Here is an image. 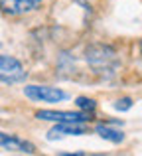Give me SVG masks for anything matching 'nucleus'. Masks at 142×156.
<instances>
[{
  "mask_svg": "<svg viewBox=\"0 0 142 156\" xmlns=\"http://www.w3.org/2000/svg\"><path fill=\"white\" fill-rule=\"evenodd\" d=\"M85 59H87L89 67L101 77H113L119 69L120 61H119V53L113 46L107 44H93L87 48L85 51Z\"/></svg>",
  "mask_w": 142,
  "mask_h": 156,
  "instance_id": "f257e3e1",
  "label": "nucleus"
},
{
  "mask_svg": "<svg viewBox=\"0 0 142 156\" xmlns=\"http://www.w3.org/2000/svg\"><path fill=\"white\" fill-rule=\"evenodd\" d=\"M26 69L16 57L0 53V81L2 83H22L26 79Z\"/></svg>",
  "mask_w": 142,
  "mask_h": 156,
  "instance_id": "f03ea898",
  "label": "nucleus"
},
{
  "mask_svg": "<svg viewBox=\"0 0 142 156\" xmlns=\"http://www.w3.org/2000/svg\"><path fill=\"white\" fill-rule=\"evenodd\" d=\"M24 95L32 101H42V103H59L67 99V93H63L57 87H47V85H26Z\"/></svg>",
  "mask_w": 142,
  "mask_h": 156,
  "instance_id": "7ed1b4c3",
  "label": "nucleus"
},
{
  "mask_svg": "<svg viewBox=\"0 0 142 156\" xmlns=\"http://www.w3.org/2000/svg\"><path fill=\"white\" fill-rule=\"evenodd\" d=\"M93 115L79 111V113H71V111H38L36 119L40 121H51V122H87Z\"/></svg>",
  "mask_w": 142,
  "mask_h": 156,
  "instance_id": "20e7f679",
  "label": "nucleus"
},
{
  "mask_svg": "<svg viewBox=\"0 0 142 156\" xmlns=\"http://www.w3.org/2000/svg\"><path fill=\"white\" fill-rule=\"evenodd\" d=\"M42 4V0H0V12L8 16H22L34 12Z\"/></svg>",
  "mask_w": 142,
  "mask_h": 156,
  "instance_id": "39448f33",
  "label": "nucleus"
},
{
  "mask_svg": "<svg viewBox=\"0 0 142 156\" xmlns=\"http://www.w3.org/2000/svg\"><path fill=\"white\" fill-rule=\"evenodd\" d=\"M87 133H89V126L85 122H57L47 133V140H55L59 136H81V134H87Z\"/></svg>",
  "mask_w": 142,
  "mask_h": 156,
  "instance_id": "423d86ee",
  "label": "nucleus"
},
{
  "mask_svg": "<svg viewBox=\"0 0 142 156\" xmlns=\"http://www.w3.org/2000/svg\"><path fill=\"white\" fill-rule=\"evenodd\" d=\"M0 146L6 150H12V152H22V154H34L36 146L32 142L24 140V138H18L14 134H8L0 130Z\"/></svg>",
  "mask_w": 142,
  "mask_h": 156,
  "instance_id": "0eeeda50",
  "label": "nucleus"
},
{
  "mask_svg": "<svg viewBox=\"0 0 142 156\" xmlns=\"http://www.w3.org/2000/svg\"><path fill=\"white\" fill-rule=\"evenodd\" d=\"M111 125H113V122H109V125H97L95 130H97V134H99L101 138H105V140H109V142H115V144H119V142L124 140V134H123V130L113 129Z\"/></svg>",
  "mask_w": 142,
  "mask_h": 156,
  "instance_id": "6e6552de",
  "label": "nucleus"
},
{
  "mask_svg": "<svg viewBox=\"0 0 142 156\" xmlns=\"http://www.w3.org/2000/svg\"><path fill=\"white\" fill-rule=\"evenodd\" d=\"M75 105L79 107L81 111H85V113H95V109H97V103L93 99H89V97H77L75 99Z\"/></svg>",
  "mask_w": 142,
  "mask_h": 156,
  "instance_id": "1a4fd4ad",
  "label": "nucleus"
},
{
  "mask_svg": "<svg viewBox=\"0 0 142 156\" xmlns=\"http://www.w3.org/2000/svg\"><path fill=\"white\" fill-rule=\"evenodd\" d=\"M115 109L116 111H128V109H132V99H130V97H123V99H119L115 103Z\"/></svg>",
  "mask_w": 142,
  "mask_h": 156,
  "instance_id": "9d476101",
  "label": "nucleus"
},
{
  "mask_svg": "<svg viewBox=\"0 0 142 156\" xmlns=\"http://www.w3.org/2000/svg\"><path fill=\"white\" fill-rule=\"evenodd\" d=\"M140 51H142V42H140Z\"/></svg>",
  "mask_w": 142,
  "mask_h": 156,
  "instance_id": "9b49d317",
  "label": "nucleus"
}]
</instances>
